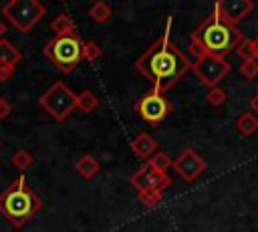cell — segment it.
<instances>
[{
    "label": "cell",
    "mask_w": 258,
    "mask_h": 232,
    "mask_svg": "<svg viewBox=\"0 0 258 232\" xmlns=\"http://www.w3.org/2000/svg\"><path fill=\"white\" fill-rule=\"evenodd\" d=\"M12 113V105L6 99H0V119H6Z\"/></svg>",
    "instance_id": "obj_27"
},
{
    "label": "cell",
    "mask_w": 258,
    "mask_h": 232,
    "mask_svg": "<svg viewBox=\"0 0 258 232\" xmlns=\"http://www.w3.org/2000/svg\"><path fill=\"white\" fill-rule=\"evenodd\" d=\"M101 54H103V50H101V46H99L95 40H85V42H83V59H85V61L93 63V61H97Z\"/></svg>",
    "instance_id": "obj_22"
},
{
    "label": "cell",
    "mask_w": 258,
    "mask_h": 232,
    "mask_svg": "<svg viewBox=\"0 0 258 232\" xmlns=\"http://www.w3.org/2000/svg\"><path fill=\"white\" fill-rule=\"evenodd\" d=\"M171 22L173 18H165V28L157 40H153L147 50L135 61V69L153 83V89L159 93L169 91L191 67L189 59L171 42L169 32H171Z\"/></svg>",
    "instance_id": "obj_1"
},
{
    "label": "cell",
    "mask_w": 258,
    "mask_h": 232,
    "mask_svg": "<svg viewBox=\"0 0 258 232\" xmlns=\"http://www.w3.org/2000/svg\"><path fill=\"white\" fill-rule=\"evenodd\" d=\"M97 107H99V97H97L93 91L85 89V91H81V93L77 95V109H81L83 113H91V111H95Z\"/></svg>",
    "instance_id": "obj_18"
},
{
    "label": "cell",
    "mask_w": 258,
    "mask_h": 232,
    "mask_svg": "<svg viewBox=\"0 0 258 232\" xmlns=\"http://www.w3.org/2000/svg\"><path fill=\"white\" fill-rule=\"evenodd\" d=\"M250 109H252V113L258 117V91L250 97Z\"/></svg>",
    "instance_id": "obj_28"
},
{
    "label": "cell",
    "mask_w": 258,
    "mask_h": 232,
    "mask_svg": "<svg viewBox=\"0 0 258 232\" xmlns=\"http://www.w3.org/2000/svg\"><path fill=\"white\" fill-rule=\"evenodd\" d=\"M169 109H171L169 101L163 97V93H159L155 89H151L149 93H145L143 97H139L137 103H135V111L141 115V119H145L151 125L161 123L167 117Z\"/></svg>",
    "instance_id": "obj_8"
},
{
    "label": "cell",
    "mask_w": 258,
    "mask_h": 232,
    "mask_svg": "<svg viewBox=\"0 0 258 232\" xmlns=\"http://www.w3.org/2000/svg\"><path fill=\"white\" fill-rule=\"evenodd\" d=\"M236 129H238V133L244 135V137L254 135V133L258 131V117H256L254 113H250V111L240 113V117L236 119Z\"/></svg>",
    "instance_id": "obj_14"
},
{
    "label": "cell",
    "mask_w": 258,
    "mask_h": 232,
    "mask_svg": "<svg viewBox=\"0 0 258 232\" xmlns=\"http://www.w3.org/2000/svg\"><path fill=\"white\" fill-rule=\"evenodd\" d=\"M89 16H91L95 22L105 24V22H107V20L113 16V10H111V6H109L107 2L97 0V2H93V4L89 6Z\"/></svg>",
    "instance_id": "obj_17"
},
{
    "label": "cell",
    "mask_w": 258,
    "mask_h": 232,
    "mask_svg": "<svg viewBox=\"0 0 258 232\" xmlns=\"http://www.w3.org/2000/svg\"><path fill=\"white\" fill-rule=\"evenodd\" d=\"M14 69H16V67H10V65H0V83L8 81V79L14 75Z\"/></svg>",
    "instance_id": "obj_26"
},
{
    "label": "cell",
    "mask_w": 258,
    "mask_h": 232,
    "mask_svg": "<svg viewBox=\"0 0 258 232\" xmlns=\"http://www.w3.org/2000/svg\"><path fill=\"white\" fill-rule=\"evenodd\" d=\"M242 40V32L236 26H228L226 22H222L218 12L212 8L210 16H206V20L191 32L187 48L194 56L212 54L226 59V54H230Z\"/></svg>",
    "instance_id": "obj_2"
},
{
    "label": "cell",
    "mask_w": 258,
    "mask_h": 232,
    "mask_svg": "<svg viewBox=\"0 0 258 232\" xmlns=\"http://www.w3.org/2000/svg\"><path fill=\"white\" fill-rule=\"evenodd\" d=\"M252 46H254V59L258 61V36H256V38H252Z\"/></svg>",
    "instance_id": "obj_30"
},
{
    "label": "cell",
    "mask_w": 258,
    "mask_h": 232,
    "mask_svg": "<svg viewBox=\"0 0 258 232\" xmlns=\"http://www.w3.org/2000/svg\"><path fill=\"white\" fill-rule=\"evenodd\" d=\"M240 75L244 79H256L258 77V61L256 59H246L240 63Z\"/></svg>",
    "instance_id": "obj_24"
},
{
    "label": "cell",
    "mask_w": 258,
    "mask_h": 232,
    "mask_svg": "<svg viewBox=\"0 0 258 232\" xmlns=\"http://www.w3.org/2000/svg\"><path fill=\"white\" fill-rule=\"evenodd\" d=\"M4 34H6V22L0 18V40L4 38Z\"/></svg>",
    "instance_id": "obj_29"
},
{
    "label": "cell",
    "mask_w": 258,
    "mask_h": 232,
    "mask_svg": "<svg viewBox=\"0 0 258 232\" xmlns=\"http://www.w3.org/2000/svg\"><path fill=\"white\" fill-rule=\"evenodd\" d=\"M131 151H133L139 159H149V157L157 151V141H155L149 133L141 131V133H137V137L131 141Z\"/></svg>",
    "instance_id": "obj_12"
},
{
    "label": "cell",
    "mask_w": 258,
    "mask_h": 232,
    "mask_svg": "<svg viewBox=\"0 0 258 232\" xmlns=\"http://www.w3.org/2000/svg\"><path fill=\"white\" fill-rule=\"evenodd\" d=\"M171 167L177 171V176L183 182H194L198 180L204 171H206V161L202 155H198V151L194 147H185L171 163Z\"/></svg>",
    "instance_id": "obj_10"
},
{
    "label": "cell",
    "mask_w": 258,
    "mask_h": 232,
    "mask_svg": "<svg viewBox=\"0 0 258 232\" xmlns=\"http://www.w3.org/2000/svg\"><path fill=\"white\" fill-rule=\"evenodd\" d=\"M2 16L20 32H30L46 14V6L38 0H8L2 4Z\"/></svg>",
    "instance_id": "obj_6"
},
{
    "label": "cell",
    "mask_w": 258,
    "mask_h": 232,
    "mask_svg": "<svg viewBox=\"0 0 258 232\" xmlns=\"http://www.w3.org/2000/svg\"><path fill=\"white\" fill-rule=\"evenodd\" d=\"M38 107L44 109L54 121H64L77 109V93L62 81H54L40 97Z\"/></svg>",
    "instance_id": "obj_5"
},
{
    "label": "cell",
    "mask_w": 258,
    "mask_h": 232,
    "mask_svg": "<svg viewBox=\"0 0 258 232\" xmlns=\"http://www.w3.org/2000/svg\"><path fill=\"white\" fill-rule=\"evenodd\" d=\"M40 208H42V200H40V196L26 184L24 173H20V176L0 194V214H2L14 228H22Z\"/></svg>",
    "instance_id": "obj_3"
},
{
    "label": "cell",
    "mask_w": 258,
    "mask_h": 232,
    "mask_svg": "<svg viewBox=\"0 0 258 232\" xmlns=\"http://www.w3.org/2000/svg\"><path fill=\"white\" fill-rule=\"evenodd\" d=\"M131 186L137 190V192H145V190H155V192H163L169 184H171V178L163 171H157L153 169L147 161L137 169L133 171V176L129 178Z\"/></svg>",
    "instance_id": "obj_9"
},
{
    "label": "cell",
    "mask_w": 258,
    "mask_h": 232,
    "mask_svg": "<svg viewBox=\"0 0 258 232\" xmlns=\"http://www.w3.org/2000/svg\"><path fill=\"white\" fill-rule=\"evenodd\" d=\"M50 30L54 32V36L71 34V32H75V22H73V18H71L67 12H60V14H56V16L52 18Z\"/></svg>",
    "instance_id": "obj_16"
},
{
    "label": "cell",
    "mask_w": 258,
    "mask_h": 232,
    "mask_svg": "<svg viewBox=\"0 0 258 232\" xmlns=\"http://www.w3.org/2000/svg\"><path fill=\"white\" fill-rule=\"evenodd\" d=\"M42 54L60 71V73H73L77 65L83 61V40L77 32L52 36L46 40Z\"/></svg>",
    "instance_id": "obj_4"
},
{
    "label": "cell",
    "mask_w": 258,
    "mask_h": 232,
    "mask_svg": "<svg viewBox=\"0 0 258 232\" xmlns=\"http://www.w3.org/2000/svg\"><path fill=\"white\" fill-rule=\"evenodd\" d=\"M236 52L242 61L246 59H254V46H252V38H244L238 46H236Z\"/></svg>",
    "instance_id": "obj_25"
},
{
    "label": "cell",
    "mask_w": 258,
    "mask_h": 232,
    "mask_svg": "<svg viewBox=\"0 0 258 232\" xmlns=\"http://www.w3.org/2000/svg\"><path fill=\"white\" fill-rule=\"evenodd\" d=\"M139 202L145 208H153L155 204H159V200L163 198V192H155V190H145V192H137Z\"/></svg>",
    "instance_id": "obj_21"
},
{
    "label": "cell",
    "mask_w": 258,
    "mask_h": 232,
    "mask_svg": "<svg viewBox=\"0 0 258 232\" xmlns=\"http://www.w3.org/2000/svg\"><path fill=\"white\" fill-rule=\"evenodd\" d=\"M0 149H2V139H0Z\"/></svg>",
    "instance_id": "obj_31"
},
{
    "label": "cell",
    "mask_w": 258,
    "mask_h": 232,
    "mask_svg": "<svg viewBox=\"0 0 258 232\" xmlns=\"http://www.w3.org/2000/svg\"><path fill=\"white\" fill-rule=\"evenodd\" d=\"M189 71H194V75L200 79V83L210 89V87H218L220 81L230 73V63L220 56L200 54L194 59Z\"/></svg>",
    "instance_id": "obj_7"
},
{
    "label": "cell",
    "mask_w": 258,
    "mask_h": 232,
    "mask_svg": "<svg viewBox=\"0 0 258 232\" xmlns=\"http://www.w3.org/2000/svg\"><path fill=\"white\" fill-rule=\"evenodd\" d=\"M10 161H12V165H14V167H16L20 173H24L28 167H32V163H34V157H32V153H30L28 149L20 147V149H16V151L12 153Z\"/></svg>",
    "instance_id": "obj_19"
},
{
    "label": "cell",
    "mask_w": 258,
    "mask_h": 232,
    "mask_svg": "<svg viewBox=\"0 0 258 232\" xmlns=\"http://www.w3.org/2000/svg\"><path fill=\"white\" fill-rule=\"evenodd\" d=\"M22 59L20 50L6 38L0 40V65H10V67H16L18 61Z\"/></svg>",
    "instance_id": "obj_15"
},
{
    "label": "cell",
    "mask_w": 258,
    "mask_h": 232,
    "mask_svg": "<svg viewBox=\"0 0 258 232\" xmlns=\"http://www.w3.org/2000/svg\"><path fill=\"white\" fill-rule=\"evenodd\" d=\"M206 99H208V103L210 105H214V107H220V105H224L226 103V91L218 85V87H210L208 89V93H206Z\"/></svg>",
    "instance_id": "obj_23"
},
{
    "label": "cell",
    "mask_w": 258,
    "mask_h": 232,
    "mask_svg": "<svg viewBox=\"0 0 258 232\" xmlns=\"http://www.w3.org/2000/svg\"><path fill=\"white\" fill-rule=\"evenodd\" d=\"M147 163L153 167V169H157V171H163V173H167V169L171 167V163H173V159L165 153V151H155L149 159H147Z\"/></svg>",
    "instance_id": "obj_20"
},
{
    "label": "cell",
    "mask_w": 258,
    "mask_h": 232,
    "mask_svg": "<svg viewBox=\"0 0 258 232\" xmlns=\"http://www.w3.org/2000/svg\"><path fill=\"white\" fill-rule=\"evenodd\" d=\"M75 169H77V173H79L81 178L91 180V178H95V176L101 171V163H99L93 155H83V157H79V161L75 163Z\"/></svg>",
    "instance_id": "obj_13"
},
{
    "label": "cell",
    "mask_w": 258,
    "mask_h": 232,
    "mask_svg": "<svg viewBox=\"0 0 258 232\" xmlns=\"http://www.w3.org/2000/svg\"><path fill=\"white\" fill-rule=\"evenodd\" d=\"M214 10L222 18V22L238 28V22H242L254 10V2L252 0H220L214 4Z\"/></svg>",
    "instance_id": "obj_11"
}]
</instances>
